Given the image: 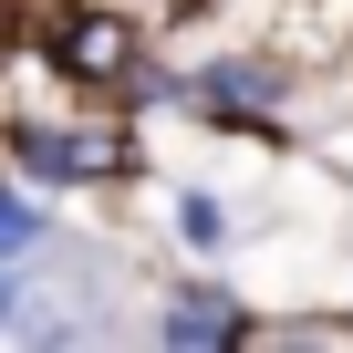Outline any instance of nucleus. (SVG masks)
<instances>
[{
  "instance_id": "f03ea898",
  "label": "nucleus",
  "mask_w": 353,
  "mask_h": 353,
  "mask_svg": "<svg viewBox=\"0 0 353 353\" xmlns=\"http://www.w3.org/2000/svg\"><path fill=\"white\" fill-rule=\"evenodd\" d=\"M156 332H166V343H239L250 322H239V312H229V301H219V291L198 281L188 301H166V322H156Z\"/></svg>"
},
{
  "instance_id": "7ed1b4c3",
  "label": "nucleus",
  "mask_w": 353,
  "mask_h": 353,
  "mask_svg": "<svg viewBox=\"0 0 353 353\" xmlns=\"http://www.w3.org/2000/svg\"><path fill=\"white\" fill-rule=\"evenodd\" d=\"M42 239V208H21V198H0V250H32Z\"/></svg>"
},
{
  "instance_id": "f257e3e1",
  "label": "nucleus",
  "mask_w": 353,
  "mask_h": 353,
  "mask_svg": "<svg viewBox=\"0 0 353 353\" xmlns=\"http://www.w3.org/2000/svg\"><path fill=\"white\" fill-rule=\"evenodd\" d=\"M52 52H63V73H83V83H125V73H135V52H125V21H83V11H73Z\"/></svg>"
}]
</instances>
